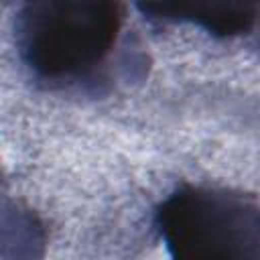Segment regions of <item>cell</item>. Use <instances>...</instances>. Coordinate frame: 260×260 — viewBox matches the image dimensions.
<instances>
[{
    "label": "cell",
    "mask_w": 260,
    "mask_h": 260,
    "mask_svg": "<svg viewBox=\"0 0 260 260\" xmlns=\"http://www.w3.org/2000/svg\"><path fill=\"white\" fill-rule=\"evenodd\" d=\"M142 14L162 22H183L211 37L250 32L260 20V0H138Z\"/></svg>",
    "instance_id": "cell-3"
},
{
    "label": "cell",
    "mask_w": 260,
    "mask_h": 260,
    "mask_svg": "<svg viewBox=\"0 0 260 260\" xmlns=\"http://www.w3.org/2000/svg\"><path fill=\"white\" fill-rule=\"evenodd\" d=\"M154 225L177 260L260 258V203L238 189L185 183L158 203Z\"/></svg>",
    "instance_id": "cell-2"
},
{
    "label": "cell",
    "mask_w": 260,
    "mask_h": 260,
    "mask_svg": "<svg viewBox=\"0 0 260 260\" xmlns=\"http://www.w3.org/2000/svg\"><path fill=\"white\" fill-rule=\"evenodd\" d=\"M258 49H260V35H258Z\"/></svg>",
    "instance_id": "cell-4"
},
{
    "label": "cell",
    "mask_w": 260,
    "mask_h": 260,
    "mask_svg": "<svg viewBox=\"0 0 260 260\" xmlns=\"http://www.w3.org/2000/svg\"><path fill=\"white\" fill-rule=\"evenodd\" d=\"M12 39L26 75L49 91L98 95L146 69L126 37L124 0H14Z\"/></svg>",
    "instance_id": "cell-1"
}]
</instances>
